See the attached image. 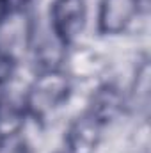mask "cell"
Returning a JSON list of instances; mask_svg holds the SVG:
<instances>
[{
    "instance_id": "ba28073f",
    "label": "cell",
    "mask_w": 151,
    "mask_h": 153,
    "mask_svg": "<svg viewBox=\"0 0 151 153\" xmlns=\"http://www.w3.org/2000/svg\"><path fill=\"white\" fill-rule=\"evenodd\" d=\"M14 2H16V0H7V4H9V9H11V13H13V7H14Z\"/></svg>"
},
{
    "instance_id": "6da1fadb",
    "label": "cell",
    "mask_w": 151,
    "mask_h": 153,
    "mask_svg": "<svg viewBox=\"0 0 151 153\" xmlns=\"http://www.w3.org/2000/svg\"><path fill=\"white\" fill-rule=\"evenodd\" d=\"M71 96V75L64 68L41 70L27 89L23 112L32 119H44L59 111Z\"/></svg>"
},
{
    "instance_id": "5b68a950",
    "label": "cell",
    "mask_w": 151,
    "mask_h": 153,
    "mask_svg": "<svg viewBox=\"0 0 151 153\" xmlns=\"http://www.w3.org/2000/svg\"><path fill=\"white\" fill-rule=\"evenodd\" d=\"M123 107H124V100H123V94L119 93V89L107 84L96 91L87 111L91 114H94L107 126L112 119L117 117V114L123 111Z\"/></svg>"
},
{
    "instance_id": "8992f818",
    "label": "cell",
    "mask_w": 151,
    "mask_h": 153,
    "mask_svg": "<svg viewBox=\"0 0 151 153\" xmlns=\"http://www.w3.org/2000/svg\"><path fill=\"white\" fill-rule=\"evenodd\" d=\"M133 91L137 94V100L148 102V96H150V64L148 61H144L137 68L135 80H133Z\"/></svg>"
},
{
    "instance_id": "3957f363",
    "label": "cell",
    "mask_w": 151,
    "mask_h": 153,
    "mask_svg": "<svg viewBox=\"0 0 151 153\" xmlns=\"http://www.w3.org/2000/svg\"><path fill=\"white\" fill-rule=\"evenodd\" d=\"M142 11V0H100L96 29L101 36L124 34Z\"/></svg>"
},
{
    "instance_id": "277c9868",
    "label": "cell",
    "mask_w": 151,
    "mask_h": 153,
    "mask_svg": "<svg viewBox=\"0 0 151 153\" xmlns=\"http://www.w3.org/2000/svg\"><path fill=\"white\" fill-rule=\"evenodd\" d=\"M103 128L105 125L96 116L85 111L73 119L66 130V153H96L103 139Z\"/></svg>"
},
{
    "instance_id": "9c48e42d",
    "label": "cell",
    "mask_w": 151,
    "mask_h": 153,
    "mask_svg": "<svg viewBox=\"0 0 151 153\" xmlns=\"http://www.w3.org/2000/svg\"><path fill=\"white\" fill-rule=\"evenodd\" d=\"M0 111H2V107H0Z\"/></svg>"
},
{
    "instance_id": "7a4b0ae2",
    "label": "cell",
    "mask_w": 151,
    "mask_h": 153,
    "mask_svg": "<svg viewBox=\"0 0 151 153\" xmlns=\"http://www.w3.org/2000/svg\"><path fill=\"white\" fill-rule=\"evenodd\" d=\"M87 23L85 0H53L48 13V25L66 46H71Z\"/></svg>"
},
{
    "instance_id": "52a82bcc",
    "label": "cell",
    "mask_w": 151,
    "mask_h": 153,
    "mask_svg": "<svg viewBox=\"0 0 151 153\" xmlns=\"http://www.w3.org/2000/svg\"><path fill=\"white\" fill-rule=\"evenodd\" d=\"M9 13H11V9H9L7 0H0V25H2V23H4V20L9 16Z\"/></svg>"
}]
</instances>
